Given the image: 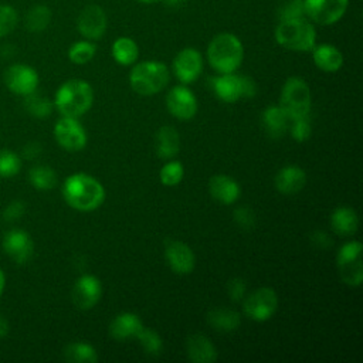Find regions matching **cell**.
Wrapping results in <instances>:
<instances>
[{
	"label": "cell",
	"instance_id": "obj_6",
	"mask_svg": "<svg viewBox=\"0 0 363 363\" xmlns=\"http://www.w3.org/2000/svg\"><path fill=\"white\" fill-rule=\"evenodd\" d=\"M279 106L291 119L308 118L312 108V94L308 82L301 77H289L281 88Z\"/></svg>",
	"mask_w": 363,
	"mask_h": 363
},
{
	"label": "cell",
	"instance_id": "obj_32",
	"mask_svg": "<svg viewBox=\"0 0 363 363\" xmlns=\"http://www.w3.org/2000/svg\"><path fill=\"white\" fill-rule=\"evenodd\" d=\"M96 54V45L89 40H81L74 43L68 50V58L77 65L89 62Z\"/></svg>",
	"mask_w": 363,
	"mask_h": 363
},
{
	"label": "cell",
	"instance_id": "obj_4",
	"mask_svg": "<svg viewBox=\"0 0 363 363\" xmlns=\"http://www.w3.org/2000/svg\"><path fill=\"white\" fill-rule=\"evenodd\" d=\"M94 102L92 86L84 79H69L55 92L54 105L62 116L79 118Z\"/></svg>",
	"mask_w": 363,
	"mask_h": 363
},
{
	"label": "cell",
	"instance_id": "obj_43",
	"mask_svg": "<svg viewBox=\"0 0 363 363\" xmlns=\"http://www.w3.org/2000/svg\"><path fill=\"white\" fill-rule=\"evenodd\" d=\"M311 240L319 248H326V247H330V244H332L330 237L325 231H322V230L313 231V234L311 235Z\"/></svg>",
	"mask_w": 363,
	"mask_h": 363
},
{
	"label": "cell",
	"instance_id": "obj_46",
	"mask_svg": "<svg viewBox=\"0 0 363 363\" xmlns=\"http://www.w3.org/2000/svg\"><path fill=\"white\" fill-rule=\"evenodd\" d=\"M167 6H172V7H174V6H179L183 0H163Z\"/></svg>",
	"mask_w": 363,
	"mask_h": 363
},
{
	"label": "cell",
	"instance_id": "obj_29",
	"mask_svg": "<svg viewBox=\"0 0 363 363\" xmlns=\"http://www.w3.org/2000/svg\"><path fill=\"white\" fill-rule=\"evenodd\" d=\"M64 357L74 363H95L98 362L96 349L85 342H72L64 349Z\"/></svg>",
	"mask_w": 363,
	"mask_h": 363
},
{
	"label": "cell",
	"instance_id": "obj_14",
	"mask_svg": "<svg viewBox=\"0 0 363 363\" xmlns=\"http://www.w3.org/2000/svg\"><path fill=\"white\" fill-rule=\"evenodd\" d=\"M166 108L174 118L189 121L197 112V98L186 85H176L166 95Z\"/></svg>",
	"mask_w": 363,
	"mask_h": 363
},
{
	"label": "cell",
	"instance_id": "obj_13",
	"mask_svg": "<svg viewBox=\"0 0 363 363\" xmlns=\"http://www.w3.org/2000/svg\"><path fill=\"white\" fill-rule=\"evenodd\" d=\"M173 74L183 84L194 82L203 71V55L193 47L180 50L173 60Z\"/></svg>",
	"mask_w": 363,
	"mask_h": 363
},
{
	"label": "cell",
	"instance_id": "obj_17",
	"mask_svg": "<svg viewBox=\"0 0 363 363\" xmlns=\"http://www.w3.org/2000/svg\"><path fill=\"white\" fill-rule=\"evenodd\" d=\"M164 259L170 269L179 275H187L196 267V255L193 250L186 242L177 240L166 242Z\"/></svg>",
	"mask_w": 363,
	"mask_h": 363
},
{
	"label": "cell",
	"instance_id": "obj_42",
	"mask_svg": "<svg viewBox=\"0 0 363 363\" xmlns=\"http://www.w3.org/2000/svg\"><path fill=\"white\" fill-rule=\"evenodd\" d=\"M26 211V206L23 201H13L10 203L6 210H4V218L7 221H14L17 218H20Z\"/></svg>",
	"mask_w": 363,
	"mask_h": 363
},
{
	"label": "cell",
	"instance_id": "obj_19",
	"mask_svg": "<svg viewBox=\"0 0 363 363\" xmlns=\"http://www.w3.org/2000/svg\"><path fill=\"white\" fill-rule=\"evenodd\" d=\"M274 184L281 194H296L306 186V173L298 164L284 166L277 172Z\"/></svg>",
	"mask_w": 363,
	"mask_h": 363
},
{
	"label": "cell",
	"instance_id": "obj_18",
	"mask_svg": "<svg viewBox=\"0 0 363 363\" xmlns=\"http://www.w3.org/2000/svg\"><path fill=\"white\" fill-rule=\"evenodd\" d=\"M4 252L17 264L30 261L34 252V244L31 237L23 230H10L3 237Z\"/></svg>",
	"mask_w": 363,
	"mask_h": 363
},
{
	"label": "cell",
	"instance_id": "obj_47",
	"mask_svg": "<svg viewBox=\"0 0 363 363\" xmlns=\"http://www.w3.org/2000/svg\"><path fill=\"white\" fill-rule=\"evenodd\" d=\"M3 289H4V274L0 269V295L3 294Z\"/></svg>",
	"mask_w": 363,
	"mask_h": 363
},
{
	"label": "cell",
	"instance_id": "obj_22",
	"mask_svg": "<svg viewBox=\"0 0 363 363\" xmlns=\"http://www.w3.org/2000/svg\"><path fill=\"white\" fill-rule=\"evenodd\" d=\"M143 323L136 313L122 312L116 315L109 323V335L116 340H126L136 337L142 330Z\"/></svg>",
	"mask_w": 363,
	"mask_h": 363
},
{
	"label": "cell",
	"instance_id": "obj_35",
	"mask_svg": "<svg viewBox=\"0 0 363 363\" xmlns=\"http://www.w3.org/2000/svg\"><path fill=\"white\" fill-rule=\"evenodd\" d=\"M183 176H184V166L179 160L169 159L159 172V179L162 184L167 187L177 186L183 180Z\"/></svg>",
	"mask_w": 363,
	"mask_h": 363
},
{
	"label": "cell",
	"instance_id": "obj_45",
	"mask_svg": "<svg viewBox=\"0 0 363 363\" xmlns=\"http://www.w3.org/2000/svg\"><path fill=\"white\" fill-rule=\"evenodd\" d=\"M6 333H7V323H6V320L0 316V337L4 336Z\"/></svg>",
	"mask_w": 363,
	"mask_h": 363
},
{
	"label": "cell",
	"instance_id": "obj_15",
	"mask_svg": "<svg viewBox=\"0 0 363 363\" xmlns=\"http://www.w3.org/2000/svg\"><path fill=\"white\" fill-rule=\"evenodd\" d=\"M4 82L11 92L26 96L37 89L38 74L33 67L14 64L6 69Z\"/></svg>",
	"mask_w": 363,
	"mask_h": 363
},
{
	"label": "cell",
	"instance_id": "obj_27",
	"mask_svg": "<svg viewBox=\"0 0 363 363\" xmlns=\"http://www.w3.org/2000/svg\"><path fill=\"white\" fill-rule=\"evenodd\" d=\"M207 322L217 332L230 333L240 326L241 316L231 308H214L207 313Z\"/></svg>",
	"mask_w": 363,
	"mask_h": 363
},
{
	"label": "cell",
	"instance_id": "obj_37",
	"mask_svg": "<svg viewBox=\"0 0 363 363\" xmlns=\"http://www.w3.org/2000/svg\"><path fill=\"white\" fill-rule=\"evenodd\" d=\"M18 21V14L14 7L9 4H0V37L10 34Z\"/></svg>",
	"mask_w": 363,
	"mask_h": 363
},
{
	"label": "cell",
	"instance_id": "obj_34",
	"mask_svg": "<svg viewBox=\"0 0 363 363\" xmlns=\"http://www.w3.org/2000/svg\"><path fill=\"white\" fill-rule=\"evenodd\" d=\"M136 339L139 340L145 353L149 356H159L163 350V340L160 335L150 328L143 326L142 330L138 333Z\"/></svg>",
	"mask_w": 363,
	"mask_h": 363
},
{
	"label": "cell",
	"instance_id": "obj_7",
	"mask_svg": "<svg viewBox=\"0 0 363 363\" xmlns=\"http://www.w3.org/2000/svg\"><path fill=\"white\" fill-rule=\"evenodd\" d=\"M362 251V242L352 240L342 244L336 252V265L339 277L349 286H360L363 281Z\"/></svg>",
	"mask_w": 363,
	"mask_h": 363
},
{
	"label": "cell",
	"instance_id": "obj_20",
	"mask_svg": "<svg viewBox=\"0 0 363 363\" xmlns=\"http://www.w3.org/2000/svg\"><path fill=\"white\" fill-rule=\"evenodd\" d=\"M210 196L221 204H233L241 194V187L235 179L227 174H216L208 180Z\"/></svg>",
	"mask_w": 363,
	"mask_h": 363
},
{
	"label": "cell",
	"instance_id": "obj_33",
	"mask_svg": "<svg viewBox=\"0 0 363 363\" xmlns=\"http://www.w3.org/2000/svg\"><path fill=\"white\" fill-rule=\"evenodd\" d=\"M24 106H26V109L28 111L30 115H33L35 118H47L52 112L54 105L48 98H45L43 95H38L34 91V92L26 95Z\"/></svg>",
	"mask_w": 363,
	"mask_h": 363
},
{
	"label": "cell",
	"instance_id": "obj_38",
	"mask_svg": "<svg viewBox=\"0 0 363 363\" xmlns=\"http://www.w3.org/2000/svg\"><path fill=\"white\" fill-rule=\"evenodd\" d=\"M288 130H289L292 139L296 142H305L312 135V126H311V122L308 118L291 119Z\"/></svg>",
	"mask_w": 363,
	"mask_h": 363
},
{
	"label": "cell",
	"instance_id": "obj_11",
	"mask_svg": "<svg viewBox=\"0 0 363 363\" xmlns=\"http://www.w3.org/2000/svg\"><path fill=\"white\" fill-rule=\"evenodd\" d=\"M54 136L58 145L68 152L82 150L88 142L84 126L78 122V118L62 116L54 126Z\"/></svg>",
	"mask_w": 363,
	"mask_h": 363
},
{
	"label": "cell",
	"instance_id": "obj_8",
	"mask_svg": "<svg viewBox=\"0 0 363 363\" xmlns=\"http://www.w3.org/2000/svg\"><path fill=\"white\" fill-rule=\"evenodd\" d=\"M213 91L218 99L233 104L241 98H252L257 94V85L252 78L235 72L220 74L213 78Z\"/></svg>",
	"mask_w": 363,
	"mask_h": 363
},
{
	"label": "cell",
	"instance_id": "obj_12",
	"mask_svg": "<svg viewBox=\"0 0 363 363\" xmlns=\"http://www.w3.org/2000/svg\"><path fill=\"white\" fill-rule=\"evenodd\" d=\"M108 18L104 9L98 4H88L77 18L78 33L89 41H96L106 33Z\"/></svg>",
	"mask_w": 363,
	"mask_h": 363
},
{
	"label": "cell",
	"instance_id": "obj_16",
	"mask_svg": "<svg viewBox=\"0 0 363 363\" xmlns=\"http://www.w3.org/2000/svg\"><path fill=\"white\" fill-rule=\"evenodd\" d=\"M102 296L101 281L91 274L81 275L72 288V302L78 309L88 311L94 308Z\"/></svg>",
	"mask_w": 363,
	"mask_h": 363
},
{
	"label": "cell",
	"instance_id": "obj_44",
	"mask_svg": "<svg viewBox=\"0 0 363 363\" xmlns=\"http://www.w3.org/2000/svg\"><path fill=\"white\" fill-rule=\"evenodd\" d=\"M40 153H41V146L38 143H35V142H31V143L26 145L24 149H23V156L27 157V159H34Z\"/></svg>",
	"mask_w": 363,
	"mask_h": 363
},
{
	"label": "cell",
	"instance_id": "obj_10",
	"mask_svg": "<svg viewBox=\"0 0 363 363\" xmlns=\"http://www.w3.org/2000/svg\"><path fill=\"white\" fill-rule=\"evenodd\" d=\"M349 0H303L305 17L319 26L337 23L347 11Z\"/></svg>",
	"mask_w": 363,
	"mask_h": 363
},
{
	"label": "cell",
	"instance_id": "obj_25",
	"mask_svg": "<svg viewBox=\"0 0 363 363\" xmlns=\"http://www.w3.org/2000/svg\"><path fill=\"white\" fill-rule=\"evenodd\" d=\"M330 227L337 235H353L359 227L357 213L347 206L336 207L330 214Z\"/></svg>",
	"mask_w": 363,
	"mask_h": 363
},
{
	"label": "cell",
	"instance_id": "obj_39",
	"mask_svg": "<svg viewBox=\"0 0 363 363\" xmlns=\"http://www.w3.org/2000/svg\"><path fill=\"white\" fill-rule=\"evenodd\" d=\"M305 17V9H303V0H285L278 10V18L279 20H289V18H298Z\"/></svg>",
	"mask_w": 363,
	"mask_h": 363
},
{
	"label": "cell",
	"instance_id": "obj_31",
	"mask_svg": "<svg viewBox=\"0 0 363 363\" xmlns=\"http://www.w3.org/2000/svg\"><path fill=\"white\" fill-rule=\"evenodd\" d=\"M30 183L38 190H50L57 184V173L50 166H35L28 173Z\"/></svg>",
	"mask_w": 363,
	"mask_h": 363
},
{
	"label": "cell",
	"instance_id": "obj_2",
	"mask_svg": "<svg viewBox=\"0 0 363 363\" xmlns=\"http://www.w3.org/2000/svg\"><path fill=\"white\" fill-rule=\"evenodd\" d=\"M244 58L241 40L233 33H220L211 38L207 47V61L218 74L235 72Z\"/></svg>",
	"mask_w": 363,
	"mask_h": 363
},
{
	"label": "cell",
	"instance_id": "obj_28",
	"mask_svg": "<svg viewBox=\"0 0 363 363\" xmlns=\"http://www.w3.org/2000/svg\"><path fill=\"white\" fill-rule=\"evenodd\" d=\"M113 60L123 67L133 65L139 57V47L130 37H118L111 48Z\"/></svg>",
	"mask_w": 363,
	"mask_h": 363
},
{
	"label": "cell",
	"instance_id": "obj_23",
	"mask_svg": "<svg viewBox=\"0 0 363 363\" xmlns=\"http://www.w3.org/2000/svg\"><path fill=\"white\" fill-rule=\"evenodd\" d=\"M311 51L313 64L323 72H336L343 65V54L332 44H315Z\"/></svg>",
	"mask_w": 363,
	"mask_h": 363
},
{
	"label": "cell",
	"instance_id": "obj_5",
	"mask_svg": "<svg viewBox=\"0 0 363 363\" xmlns=\"http://www.w3.org/2000/svg\"><path fill=\"white\" fill-rule=\"evenodd\" d=\"M169 68L160 61L135 62L129 72L130 88L142 96H152L163 91L169 84Z\"/></svg>",
	"mask_w": 363,
	"mask_h": 363
},
{
	"label": "cell",
	"instance_id": "obj_21",
	"mask_svg": "<svg viewBox=\"0 0 363 363\" xmlns=\"http://www.w3.org/2000/svg\"><path fill=\"white\" fill-rule=\"evenodd\" d=\"M186 353L194 363H213L217 360L214 343L203 333H193L186 340Z\"/></svg>",
	"mask_w": 363,
	"mask_h": 363
},
{
	"label": "cell",
	"instance_id": "obj_40",
	"mask_svg": "<svg viewBox=\"0 0 363 363\" xmlns=\"http://www.w3.org/2000/svg\"><path fill=\"white\" fill-rule=\"evenodd\" d=\"M233 218H234L235 224L240 225V227L244 228V230H251V228H254L255 221H257L255 213H254L251 208L244 207V206L237 207V208L234 210Z\"/></svg>",
	"mask_w": 363,
	"mask_h": 363
},
{
	"label": "cell",
	"instance_id": "obj_36",
	"mask_svg": "<svg viewBox=\"0 0 363 363\" xmlns=\"http://www.w3.org/2000/svg\"><path fill=\"white\" fill-rule=\"evenodd\" d=\"M21 167V162L18 156L10 150H0V176L1 177H11L18 173Z\"/></svg>",
	"mask_w": 363,
	"mask_h": 363
},
{
	"label": "cell",
	"instance_id": "obj_9",
	"mask_svg": "<svg viewBox=\"0 0 363 363\" xmlns=\"http://www.w3.org/2000/svg\"><path fill=\"white\" fill-rule=\"evenodd\" d=\"M278 309V295L272 288L262 286L252 291L250 295L244 296L242 311L244 313L255 320V322H265Z\"/></svg>",
	"mask_w": 363,
	"mask_h": 363
},
{
	"label": "cell",
	"instance_id": "obj_26",
	"mask_svg": "<svg viewBox=\"0 0 363 363\" xmlns=\"http://www.w3.org/2000/svg\"><path fill=\"white\" fill-rule=\"evenodd\" d=\"M261 121H262L264 129L268 133V136L278 139L288 130L291 118L286 115V112L279 105H275V106H268L262 112Z\"/></svg>",
	"mask_w": 363,
	"mask_h": 363
},
{
	"label": "cell",
	"instance_id": "obj_3",
	"mask_svg": "<svg viewBox=\"0 0 363 363\" xmlns=\"http://www.w3.org/2000/svg\"><path fill=\"white\" fill-rule=\"evenodd\" d=\"M274 35L277 43L289 51L306 52L316 44L315 26L306 17L279 20Z\"/></svg>",
	"mask_w": 363,
	"mask_h": 363
},
{
	"label": "cell",
	"instance_id": "obj_1",
	"mask_svg": "<svg viewBox=\"0 0 363 363\" xmlns=\"http://www.w3.org/2000/svg\"><path fill=\"white\" fill-rule=\"evenodd\" d=\"M62 196L69 207L79 211H92L104 203L105 187L98 179L86 173H75L65 179Z\"/></svg>",
	"mask_w": 363,
	"mask_h": 363
},
{
	"label": "cell",
	"instance_id": "obj_24",
	"mask_svg": "<svg viewBox=\"0 0 363 363\" xmlns=\"http://www.w3.org/2000/svg\"><path fill=\"white\" fill-rule=\"evenodd\" d=\"M180 135L173 126L164 125L156 132L155 150L160 159L169 160L177 156L180 152Z\"/></svg>",
	"mask_w": 363,
	"mask_h": 363
},
{
	"label": "cell",
	"instance_id": "obj_41",
	"mask_svg": "<svg viewBox=\"0 0 363 363\" xmlns=\"http://www.w3.org/2000/svg\"><path fill=\"white\" fill-rule=\"evenodd\" d=\"M227 292L231 301L238 302L241 299H244L245 294H247V282L242 278H233L228 281L227 284Z\"/></svg>",
	"mask_w": 363,
	"mask_h": 363
},
{
	"label": "cell",
	"instance_id": "obj_48",
	"mask_svg": "<svg viewBox=\"0 0 363 363\" xmlns=\"http://www.w3.org/2000/svg\"><path fill=\"white\" fill-rule=\"evenodd\" d=\"M139 3H145V4H153V3H159V1H163V0H136Z\"/></svg>",
	"mask_w": 363,
	"mask_h": 363
},
{
	"label": "cell",
	"instance_id": "obj_30",
	"mask_svg": "<svg viewBox=\"0 0 363 363\" xmlns=\"http://www.w3.org/2000/svg\"><path fill=\"white\" fill-rule=\"evenodd\" d=\"M51 21V10L45 4H35L26 14V28L31 33L44 31Z\"/></svg>",
	"mask_w": 363,
	"mask_h": 363
}]
</instances>
